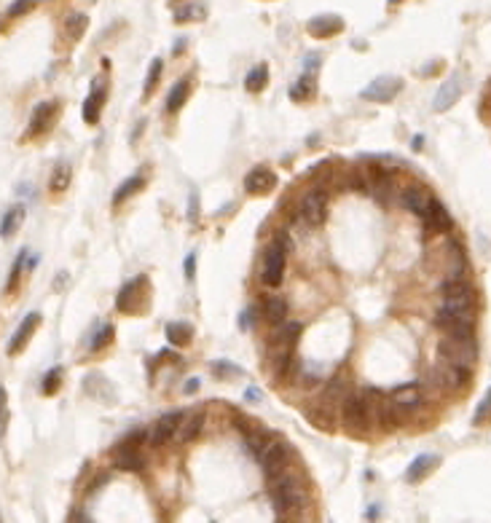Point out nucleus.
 Listing matches in <instances>:
<instances>
[{
    "instance_id": "nucleus-34",
    "label": "nucleus",
    "mask_w": 491,
    "mask_h": 523,
    "mask_svg": "<svg viewBox=\"0 0 491 523\" xmlns=\"http://www.w3.org/2000/svg\"><path fill=\"white\" fill-rule=\"evenodd\" d=\"M70 180H73V166L67 161H60L54 169H51V180H49V188L54 194H62L70 188Z\"/></svg>"
},
{
    "instance_id": "nucleus-15",
    "label": "nucleus",
    "mask_w": 491,
    "mask_h": 523,
    "mask_svg": "<svg viewBox=\"0 0 491 523\" xmlns=\"http://www.w3.org/2000/svg\"><path fill=\"white\" fill-rule=\"evenodd\" d=\"M435 327L443 333V336H449V338H475V322L470 320H462V317H456V314H449V311H438V317H435Z\"/></svg>"
},
{
    "instance_id": "nucleus-48",
    "label": "nucleus",
    "mask_w": 491,
    "mask_h": 523,
    "mask_svg": "<svg viewBox=\"0 0 491 523\" xmlns=\"http://www.w3.org/2000/svg\"><path fill=\"white\" fill-rule=\"evenodd\" d=\"M183 268H185V280L188 282L196 280V252H188V255H185Z\"/></svg>"
},
{
    "instance_id": "nucleus-38",
    "label": "nucleus",
    "mask_w": 491,
    "mask_h": 523,
    "mask_svg": "<svg viewBox=\"0 0 491 523\" xmlns=\"http://www.w3.org/2000/svg\"><path fill=\"white\" fill-rule=\"evenodd\" d=\"M162 70H164V62L156 57L150 62L148 73H145V83H143V100H150L153 97V89L159 86V78H162Z\"/></svg>"
},
{
    "instance_id": "nucleus-10",
    "label": "nucleus",
    "mask_w": 491,
    "mask_h": 523,
    "mask_svg": "<svg viewBox=\"0 0 491 523\" xmlns=\"http://www.w3.org/2000/svg\"><path fill=\"white\" fill-rule=\"evenodd\" d=\"M400 92H403V78H397V76H379V78H373L368 86L360 92V100L384 105V102L395 100Z\"/></svg>"
},
{
    "instance_id": "nucleus-43",
    "label": "nucleus",
    "mask_w": 491,
    "mask_h": 523,
    "mask_svg": "<svg viewBox=\"0 0 491 523\" xmlns=\"http://www.w3.org/2000/svg\"><path fill=\"white\" fill-rule=\"evenodd\" d=\"M38 6V0H14L11 6H8V19H17V17H24V14H30L33 8Z\"/></svg>"
},
{
    "instance_id": "nucleus-30",
    "label": "nucleus",
    "mask_w": 491,
    "mask_h": 523,
    "mask_svg": "<svg viewBox=\"0 0 491 523\" xmlns=\"http://www.w3.org/2000/svg\"><path fill=\"white\" fill-rule=\"evenodd\" d=\"M145 188V172L140 169V172H135L132 178H126V180L116 188V194H113V207H119V204H123V201L129 199V196H135V194H140Z\"/></svg>"
},
{
    "instance_id": "nucleus-25",
    "label": "nucleus",
    "mask_w": 491,
    "mask_h": 523,
    "mask_svg": "<svg viewBox=\"0 0 491 523\" xmlns=\"http://www.w3.org/2000/svg\"><path fill=\"white\" fill-rule=\"evenodd\" d=\"M440 293H443V298H465V301H478L481 298L478 290H475V284L467 277H462V280H443Z\"/></svg>"
},
{
    "instance_id": "nucleus-2",
    "label": "nucleus",
    "mask_w": 491,
    "mask_h": 523,
    "mask_svg": "<svg viewBox=\"0 0 491 523\" xmlns=\"http://www.w3.org/2000/svg\"><path fill=\"white\" fill-rule=\"evenodd\" d=\"M438 354H440L443 362L472 370L481 360V346H478L475 338H449V336H443L440 343H438Z\"/></svg>"
},
{
    "instance_id": "nucleus-46",
    "label": "nucleus",
    "mask_w": 491,
    "mask_h": 523,
    "mask_svg": "<svg viewBox=\"0 0 491 523\" xmlns=\"http://www.w3.org/2000/svg\"><path fill=\"white\" fill-rule=\"evenodd\" d=\"M489 408H491V395L486 392L483 400H481V405H478V411H475V416H472V424H475V427L486 424V419H489Z\"/></svg>"
},
{
    "instance_id": "nucleus-51",
    "label": "nucleus",
    "mask_w": 491,
    "mask_h": 523,
    "mask_svg": "<svg viewBox=\"0 0 491 523\" xmlns=\"http://www.w3.org/2000/svg\"><path fill=\"white\" fill-rule=\"evenodd\" d=\"M199 386H202V379H196V376H193V379H188V381H185L183 392H185V395H196V392H199Z\"/></svg>"
},
{
    "instance_id": "nucleus-55",
    "label": "nucleus",
    "mask_w": 491,
    "mask_h": 523,
    "mask_svg": "<svg viewBox=\"0 0 491 523\" xmlns=\"http://www.w3.org/2000/svg\"><path fill=\"white\" fill-rule=\"evenodd\" d=\"M183 40H185V38H180V43H175V49H172L175 54H183V49H185V43H183Z\"/></svg>"
},
{
    "instance_id": "nucleus-20",
    "label": "nucleus",
    "mask_w": 491,
    "mask_h": 523,
    "mask_svg": "<svg viewBox=\"0 0 491 523\" xmlns=\"http://www.w3.org/2000/svg\"><path fill=\"white\" fill-rule=\"evenodd\" d=\"M180 419H183V411H169V413H164L162 419L156 422V427H153V432H150V445L162 448L164 443L172 440V438H175V432H178V424H180Z\"/></svg>"
},
{
    "instance_id": "nucleus-39",
    "label": "nucleus",
    "mask_w": 491,
    "mask_h": 523,
    "mask_svg": "<svg viewBox=\"0 0 491 523\" xmlns=\"http://www.w3.org/2000/svg\"><path fill=\"white\" fill-rule=\"evenodd\" d=\"M113 336H116V327H113L110 322H105V325H100V330H97V333H94V338L89 341V352H92V354L103 352L105 346H110V341H113Z\"/></svg>"
},
{
    "instance_id": "nucleus-31",
    "label": "nucleus",
    "mask_w": 491,
    "mask_h": 523,
    "mask_svg": "<svg viewBox=\"0 0 491 523\" xmlns=\"http://www.w3.org/2000/svg\"><path fill=\"white\" fill-rule=\"evenodd\" d=\"M166 341L172 343V346H188V343L193 341V325L191 322H183V320H178V322H169L166 325Z\"/></svg>"
},
{
    "instance_id": "nucleus-54",
    "label": "nucleus",
    "mask_w": 491,
    "mask_h": 523,
    "mask_svg": "<svg viewBox=\"0 0 491 523\" xmlns=\"http://www.w3.org/2000/svg\"><path fill=\"white\" fill-rule=\"evenodd\" d=\"M365 518H379V507H368V513H365Z\"/></svg>"
},
{
    "instance_id": "nucleus-45",
    "label": "nucleus",
    "mask_w": 491,
    "mask_h": 523,
    "mask_svg": "<svg viewBox=\"0 0 491 523\" xmlns=\"http://www.w3.org/2000/svg\"><path fill=\"white\" fill-rule=\"evenodd\" d=\"M145 440V429H132L121 438V443L116 448H140V443Z\"/></svg>"
},
{
    "instance_id": "nucleus-32",
    "label": "nucleus",
    "mask_w": 491,
    "mask_h": 523,
    "mask_svg": "<svg viewBox=\"0 0 491 523\" xmlns=\"http://www.w3.org/2000/svg\"><path fill=\"white\" fill-rule=\"evenodd\" d=\"M202 424H205V413L202 411H193V413H188V419H180V424H178V438H180V443H191L199 432H202Z\"/></svg>"
},
{
    "instance_id": "nucleus-56",
    "label": "nucleus",
    "mask_w": 491,
    "mask_h": 523,
    "mask_svg": "<svg viewBox=\"0 0 491 523\" xmlns=\"http://www.w3.org/2000/svg\"><path fill=\"white\" fill-rule=\"evenodd\" d=\"M387 3H389V6H397V3H400V0H387Z\"/></svg>"
},
{
    "instance_id": "nucleus-26",
    "label": "nucleus",
    "mask_w": 491,
    "mask_h": 523,
    "mask_svg": "<svg viewBox=\"0 0 491 523\" xmlns=\"http://www.w3.org/2000/svg\"><path fill=\"white\" fill-rule=\"evenodd\" d=\"M304 416H307L309 422L314 424L320 432H333V429H336V411L322 405V402H314V405L304 408Z\"/></svg>"
},
{
    "instance_id": "nucleus-52",
    "label": "nucleus",
    "mask_w": 491,
    "mask_h": 523,
    "mask_svg": "<svg viewBox=\"0 0 491 523\" xmlns=\"http://www.w3.org/2000/svg\"><path fill=\"white\" fill-rule=\"evenodd\" d=\"M422 145H424V137H422V135H416V137L411 140V148H413V151H422Z\"/></svg>"
},
{
    "instance_id": "nucleus-4",
    "label": "nucleus",
    "mask_w": 491,
    "mask_h": 523,
    "mask_svg": "<svg viewBox=\"0 0 491 523\" xmlns=\"http://www.w3.org/2000/svg\"><path fill=\"white\" fill-rule=\"evenodd\" d=\"M148 303H150V280L145 274H140V277L129 280L119 290L116 309L121 314H143V311H148Z\"/></svg>"
},
{
    "instance_id": "nucleus-9",
    "label": "nucleus",
    "mask_w": 491,
    "mask_h": 523,
    "mask_svg": "<svg viewBox=\"0 0 491 523\" xmlns=\"http://www.w3.org/2000/svg\"><path fill=\"white\" fill-rule=\"evenodd\" d=\"M317 70H320V54H309L304 60L301 78L290 86V97L295 102H307L317 97Z\"/></svg>"
},
{
    "instance_id": "nucleus-36",
    "label": "nucleus",
    "mask_w": 491,
    "mask_h": 523,
    "mask_svg": "<svg viewBox=\"0 0 491 523\" xmlns=\"http://www.w3.org/2000/svg\"><path fill=\"white\" fill-rule=\"evenodd\" d=\"M266 83H268V65L264 62V65H255V67L247 73L245 89L250 94H261V92L266 89Z\"/></svg>"
},
{
    "instance_id": "nucleus-41",
    "label": "nucleus",
    "mask_w": 491,
    "mask_h": 523,
    "mask_svg": "<svg viewBox=\"0 0 491 523\" xmlns=\"http://www.w3.org/2000/svg\"><path fill=\"white\" fill-rule=\"evenodd\" d=\"M62 386V368H51L46 376H43L41 381V392L46 395V397H51V395H57Z\"/></svg>"
},
{
    "instance_id": "nucleus-33",
    "label": "nucleus",
    "mask_w": 491,
    "mask_h": 523,
    "mask_svg": "<svg viewBox=\"0 0 491 523\" xmlns=\"http://www.w3.org/2000/svg\"><path fill=\"white\" fill-rule=\"evenodd\" d=\"M443 311L449 314H456L462 320L475 322V314H478V301H465V298H443Z\"/></svg>"
},
{
    "instance_id": "nucleus-13",
    "label": "nucleus",
    "mask_w": 491,
    "mask_h": 523,
    "mask_svg": "<svg viewBox=\"0 0 491 523\" xmlns=\"http://www.w3.org/2000/svg\"><path fill=\"white\" fill-rule=\"evenodd\" d=\"M57 113H60V102L57 100L38 102V105L33 108L30 123H27V137H41L43 132H49L54 119H57Z\"/></svg>"
},
{
    "instance_id": "nucleus-17",
    "label": "nucleus",
    "mask_w": 491,
    "mask_h": 523,
    "mask_svg": "<svg viewBox=\"0 0 491 523\" xmlns=\"http://www.w3.org/2000/svg\"><path fill=\"white\" fill-rule=\"evenodd\" d=\"M38 325H41V314H38V311H30V314L19 322V327L14 330V336H11V341H8V349H6L8 357H17V354L24 352V346H27L30 338L35 336Z\"/></svg>"
},
{
    "instance_id": "nucleus-28",
    "label": "nucleus",
    "mask_w": 491,
    "mask_h": 523,
    "mask_svg": "<svg viewBox=\"0 0 491 523\" xmlns=\"http://www.w3.org/2000/svg\"><path fill=\"white\" fill-rule=\"evenodd\" d=\"M113 467L123 470V472H140L145 467V459L140 456L137 448H116L113 454Z\"/></svg>"
},
{
    "instance_id": "nucleus-37",
    "label": "nucleus",
    "mask_w": 491,
    "mask_h": 523,
    "mask_svg": "<svg viewBox=\"0 0 491 523\" xmlns=\"http://www.w3.org/2000/svg\"><path fill=\"white\" fill-rule=\"evenodd\" d=\"M86 30H89V17L86 14H70L64 19V35L70 40H81Z\"/></svg>"
},
{
    "instance_id": "nucleus-12",
    "label": "nucleus",
    "mask_w": 491,
    "mask_h": 523,
    "mask_svg": "<svg viewBox=\"0 0 491 523\" xmlns=\"http://www.w3.org/2000/svg\"><path fill=\"white\" fill-rule=\"evenodd\" d=\"M290 456H293L290 443H287V440H271V443L264 445V451H261L258 462H261V467H264V472H266V478H268V475H274V472L285 470L287 462H290Z\"/></svg>"
},
{
    "instance_id": "nucleus-7",
    "label": "nucleus",
    "mask_w": 491,
    "mask_h": 523,
    "mask_svg": "<svg viewBox=\"0 0 491 523\" xmlns=\"http://www.w3.org/2000/svg\"><path fill=\"white\" fill-rule=\"evenodd\" d=\"M298 218L311 225V228H320L327 218V196L322 188H311L304 194V199L298 204Z\"/></svg>"
},
{
    "instance_id": "nucleus-18",
    "label": "nucleus",
    "mask_w": 491,
    "mask_h": 523,
    "mask_svg": "<svg viewBox=\"0 0 491 523\" xmlns=\"http://www.w3.org/2000/svg\"><path fill=\"white\" fill-rule=\"evenodd\" d=\"M352 392V376H349L347 370H338L330 381L325 384V392H322V405H327V408H341V402L347 400V395Z\"/></svg>"
},
{
    "instance_id": "nucleus-22",
    "label": "nucleus",
    "mask_w": 491,
    "mask_h": 523,
    "mask_svg": "<svg viewBox=\"0 0 491 523\" xmlns=\"http://www.w3.org/2000/svg\"><path fill=\"white\" fill-rule=\"evenodd\" d=\"M307 30L314 35V38H333L344 30V19L338 14H320L314 19H309Z\"/></svg>"
},
{
    "instance_id": "nucleus-1",
    "label": "nucleus",
    "mask_w": 491,
    "mask_h": 523,
    "mask_svg": "<svg viewBox=\"0 0 491 523\" xmlns=\"http://www.w3.org/2000/svg\"><path fill=\"white\" fill-rule=\"evenodd\" d=\"M268 499L277 518H290L307 507V481L295 470H279L268 475Z\"/></svg>"
},
{
    "instance_id": "nucleus-27",
    "label": "nucleus",
    "mask_w": 491,
    "mask_h": 523,
    "mask_svg": "<svg viewBox=\"0 0 491 523\" xmlns=\"http://www.w3.org/2000/svg\"><path fill=\"white\" fill-rule=\"evenodd\" d=\"M188 97H191V76L180 78L172 89H169V94H166V113H169V116L180 113L183 105L188 102Z\"/></svg>"
},
{
    "instance_id": "nucleus-8",
    "label": "nucleus",
    "mask_w": 491,
    "mask_h": 523,
    "mask_svg": "<svg viewBox=\"0 0 491 523\" xmlns=\"http://www.w3.org/2000/svg\"><path fill=\"white\" fill-rule=\"evenodd\" d=\"M107 102V78L105 76H94L92 78V86H89V94L81 105V119L86 123H100V116H103V108Z\"/></svg>"
},
{
    "instance_id": "nucleus-14",
    "label": "nucleus",
    "mask_w": 491,
    "mask_h": 523,
    "mask_svg": "<svg viewBox=\"0 0 491 523\" xmlns=\"http://www.w3.org/2000/svg\"><path fill=\"white\" fill-rule=\"evenodd\" d=\"M277 185H279V178L268 166H252L245 178V191L250 196H266L271 191H277Z\"/></svg>"
},
{
    "instance_id": "nucleus-50",
    "label": "nucleus",
    "mask_w": 491,
    "mask_h": 523,
    "mask_svg": "<svg viewBox=\"0 0 491 523\" xmlns=\"http://www.w3.org/2000/svg\"><path fill=\"white\" fill-rule=\"evenodd\" d=\"M255 314H258V309H247L245 314H239V327H242V330H250L252 322H255Z\"/></svg>"
},
{
    "instance_id": "nucleus-6",
    "label": "nucleus",
    "mask_w": 491,
    "mask_h": 523,
    "mask_svg": "<svg viewBox=\"0 0 491 523\" xmlns=\"http://www.w3.org/2000/svg\"><path fill=\"white\" fill-rule=\"evenodd\" d=\"M430 379L435 381L438 389L443 392H456V389H467L472 379V370L467 368H459V365H451V362H440L430 370Z\"/></svg>"
},
{
    "instance_id": "nucleus-44",
    "label": "nucleus",
    "mask_w": 491,
    "mask_h": 523,
    "mask_svg": "<svg viewBox=\"0 0 491 523\" xmlns=\"http://www.w3.org/2000/svg\"><path fill=\"white\" fill-rule=\"evenodd\" d=\"M205 17V8L202 6H183L175 11V22H193Z\"/></svg>"
},
{
    "instance_id": "nucleus-35",
    "label": "nucleus",
    "mask_w": 491,
    "mask_h": 523,
    "mask_svg": "<svg viewBox=\"0 0 491 523\" xmlns=\"http://www.w3.org/2000/svg\"><path fill=\"white\" fill-rule=\"evenodd\" d=\"M264 314L271 325H279V322L287 320V301L282 295H268L264 301Z\"/></svg>"
},
{
    "instance_id": "nucleus-53",
    "label": "nucleus",
    "mask_w": 491,
    "mask_h": 523,
    "mask_svg": "<svg viewBox=\"0 0 491 523\" xmlns=\"http://www.w3.org/2000/svg\"><path fill=\"white\" fill-rule=\"evenodd\" d=\"M247 397H250V400H258V397H261V389L250 386V389H247Z\"/></svg>"
},
{
    "instance_id": "nucleus-21",
    "label": "nucleus",
    "mask_w": 491,
    "mask_h": 523,
    "mask_svg": "<svg viewBox=\"0 0 491 523\" xmlns=\"http://www.w3.org/2000/svg\"><path fill=\"white\" fill-rule=\"evenodd\" d=\"M440 467V456L438 454H419L406 470V483H422L427 481L432 472Z\"/></svg>"
},
{
    "instance_id": "nucleus-29",
    "label": "nucleus",
    "mask_w": 491,
    "mask_h": 523,
    "mask_svg": "<svg viewBox=\"0 0 491 523\" xmlns=\"http://www.w3.org/2000/svg\"><path fill=\"white\" fill-rule=\"evenodd\" d=\"M24 218H27V209H24L21 204H14V207H8V209H6V215H3V221H0V237H3V239L14 237V234H17V231L21 228Z\"/></svg>"
},
{
    "instance_id": "nucleus-40",
    "label": "nucleus",
    "mask_w": 491,
    "mask_h": 523,
    "mask_svg": "<svg viewBox=\"0 0 491 523\" xmlns=\"http://www.w3.org/2000/svg\"><path fill=\"white\" fill-rule=\"evenodd\" d=\"M209 370H212V376H218V379H223V381H228V379H242V376H245L242 368H236L234 362H228V360H215L209 365Z\"/></svg>"
},
{
    "instance_id": "nucleus-23",
    "label": "nucleus",
    "mask_w": 491,
    "mask_h": 523,
    "mask_svg": "<svg viewBox=\"0 0 491 523\" xmlns=\"http://www.w3.org/2000/svg\"><path fill=\"white\" fill-rule=\"evenodd\" d=\"M430 191L427 188H422V185H408V188H403V194H400V204L408 209V212H413V215H424V209L430 207Z\"/></svg>"
},
{
    "instance_id": "nucleus-3",
    "label": "nucleus",
    "mask_w": 491,
    "mask_h": 523,
    "mask_svg": "<svg viewBox=\"0 0 491 523\" xmlns=\"http://www.w3.org/2000/svg\"><path fill=\"white\" fill-rule=\"evenodd\" d=\"M287 250H290V239H287L285 231L277 234V239L268 244L266 255H264V271H261V280L268 287H279L285 280V261H287Z\"/></svg>"
},
{
    "instance_id": "nucleus-5",
    "label": "nucleus",
    "mask_w": 491,
    "mask_h": 523,
    "mask_svg": "<svg viewBox=\"0 0 491 523\" xmlns=\"http://www.w3.org/2000/svg\"><path fill=\"white\" fill-rule=\"evenodd\" d=\"M370 419H373V413H370L365 395L363 392H349L347 400L341 402V422H344V427L352 429L357 438H363L370 429Z\"/></svg>"
},
{
    "instance_id": "nucleus-47",
    "label": "nucleus",
    "mask_w": 491,
    "mask_h": 523,
    "mask_svg": "<svg viewBox=\"0 0 491 523\" xmlns=\"http://www.w3.org/2000/svg\"><path fill=\"white\" fill-rule=\"evenodd\" d=\"M8 427V392L6 386H0V435H6Z\"/></svg>"
},
{
    "instance_id": "nucleus-42",
    "label": "nucleus",
    "mask_w": 491,
    "mask_h": 523,
    "mask_svg": "<svg viewBox=\"0 0 491 523\" xmlns=\"http://www.w3.org/2000/svg\"><path fill=\"white\" fill-rule=\"evenodd\" d=\"M24 261H27V250H21L19 255H17V261H14V266H11V277H8V284H6V293L17 290V284L21 280V271H24Z\"/></svg>"
},
{
    "instance_id": "nucleus-49",
    "label": "nucleus",
    "mask_w": 491,
    "mask_h": 523,
    "mask_svg": "<svg viewBox=\"0 0 491 523\" xmlns=\"http://www.w3.org/2000/svg\"><path fill=\"white\" fill-rule=\"evenodd\" d=\"M188 221L191 223L199 221V196H196V194L188 196Z\"/></svg>"
},
{
    "instance_id": "nucleus-16",
    "label": "nucleus",
    "mask_w": 491,
    "mask_h": 523,
    "mask_svg": "<svg viewBox=\"0 0 491 523\" xmlns=\"http://www.w3.org/2000/svg\"><path fill=\"white\" fill-rule=\"evenodd\" d=\"M422 221H424V231L427 234H451L454 231V218H451V212L438 199L430 201V207L424 209Z\"/></svg>"
},
{
    "instance_id": "nucleus-24",
    "label": "nucleus",
    "mask_w": 491,
    "mask_h": 523,
    "mask_svg": "<svg viewBox=\"0 0 491 523\" xmlns=\"http://www.w3.org/2000/svg\"><path fill=\"white\" fill-rule=\"evenodd\" d=\"M392 402L395 405H400L403 411H413L419 402L424 400V395H422V384L416 381H408V384H400L397 389H392Z\"/></svg>"
},
{
    "instance_id": "nucleus-19",
    "label": "nucleus",
    "mask_w": 491,
    "mask_h": 523,
    "mask_svg": "<svg viewBox=\"0 0 491 523\" xmlns=\"http://www.w3.org/2000/svg\"><path fill=\"white\" fill-rule=\"evenodd\" d=\"M462 97V78L454 73L446 83H440V89L435 92V100H432V110L435 113H446L451 110V105H456V100Z\"/></svg>"
},
{
    "instance_id": "nucleus-11",
    "label": "nucleus",
    "mask_w": 491,
    "mask_h": 523,
    "mask_svg": "<svg viewBox=\"0 0 491 523\" xmlns=\"http://www.w3.org/2000/svg\"><path fill=\"white\" fill-rule=\"evenodd\" d=\"M440 255H443V274H446V280H462V277L470 274V263H467V255H465V250H462L459 241L449 239L443 244Z\"/></svg>"
}]
</instances>
